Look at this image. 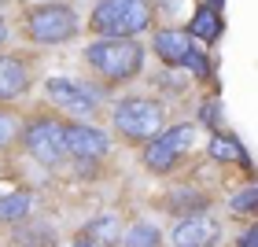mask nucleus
I'll return each mask as SVG.
<instances>
[{"mask_svg":"<svg viewBox=\"0 0 258 247\" xmlns=\"http://www.w3.org/2000/svg\"><path fill=\"white\" fill-rule=\"evenodd\" d=\"M210 155H214V159H221V162H229V159H240L243 166H251L247 151H243V148H240L232 137H221V133H218L214 140H210Z\"/></svg>","mask_w":258,"mask_h":247,"instance_id":"15","label":"nucleus"},{"mask_svg":"<svg viewBox=\"0 0 258 247\" xmlns=\"http://www.w3.org/2000/svg\"><path fill=\"white\" fill-rule=\"evenodd\" d=\"M11 137H15V118H11L8 111H0V148H4Z\"/></svg>","mask_w":258,"mask_h":247,"instance_id":"19","label":"nucleus"},{"mask_svg":"<svg viewBox=\"0 0 258 247\" xmlns=\"http://www.w3.org/2000/svg\"><path fill=\"white\" fill-rule=\"evenodd\" d=\"M125 247H159V229L151 221H137L125 232Z\"/></svg>","mask_w":258,"mask_h":247,"instance_id":"16","label":"nucleus"},{"mask_svg":"<svg viewBox=\"0 0 258 247\" xmlns=\"http://www.w3.org/2000/svg\"><path fill=\"white\" fill-rule=\"evenodd\" d=\"M74 30H78V19H74V11H70L67 4H44V8H37L26 19V33L37 44L70 41V37H74Z\"/></svg>","mask_w":258,"mask_h":247,"instance_id":"4","label":"nucleus"},{"mask_svg":"<svg viewBox=\"0 0 258 247\" xmlns=\"http://www.w3.org/2000/svg\"><path fill=\"white\" fill-rule=\"evenodd\" d=\"M114 240H118V218H111V214H103L96 218L92 225L85 229V243H103V247H114Z\"/></svg>","mask_w":258,"mask_h":247,"instance_id":"13","label":"nucleus"},{"mask_svg":"<svg viewBox=\"0 0 258 247\" xmlns=\"http://www.w3.org/2000/svg\"><path fill=\"white\" fill-rule=\"evenodd\" d=\"M63 140H67V155H74V159H103L107 148H111V140L103 137V129L85 126V122L63 126Z\"/></svg>","mask_w":258,"mask_h":247,"instance_id":"7","label":"nucleus"},{"mask_svg":"<svg viewBox=\"0 0 258 247\" xmlns=\"http://www.w3.org/2000/svg\"><path fill=\"white\" fill-rule=\"evenodd\" d=\"M199 114H203V118H207V122H214V118H218V103H207V107H203V111H199Z\"/></svg>","mask_w":258,"mask_h":247,"instance_id":"22","label":"nucleus"},{"mask_svg":"<svg viewBox=\"0 0 258 247\" xmlns=\"http://www.w3.org/2000/svg\"><path fill=\"white\" fill-rule=\"evenodd\" d=\"M229 203H232V210H243V214H251L254 203H258V188H251V184H247V188H240V192L232 196Z\"/></svg>","mask_w":258,"mask_h":247,"instance_id":"17","label":"nucleus"},{"mask_svg":"<svg viewBox=\"0 0 258 247\" xmlns=\"http://www.w3.org/2000/svg\"><path fill=\"white\" fill-rule=\"evenodd\" d=\"M26 67H22V59H15V55H8V59H0V100H11L19 96L22 89H26Z\"/></svg>","mask_w":258,"mask_h":247,"instance_id":"11","label":"nucleus"},{"mask_svg":"<svg viewBox=\"0 0 258 247\" xmlns=\"http://www.w3.org/2000/svg\"><path fill=\"white\" fill-rule=\"evenodd\" d=\"M207 4H210V11H218V8H221V0H207Z\"/></svg>","mask_w":258,"mask_h":247,"instance_id":"24","label":"nucleus"},{"mask_svg":"<svg viewBox=\"0 0 258 247\" xmlns=\"http://www.w3.org/2000/svg\"><path fill=\"white\" fill-rule=\"evenodd\" d=\"M26 148H30V155L37 159V162H44V166L63 162V155H67L63 126H59V122H48V118L33 122V126L26 129Z\"/></svg>","mask_w":258,"mask_h":247,"instance_id":"5","label":"nucleus"},{"mask_svg":"<svg viewBox=\"0 0 258 247\" xmlns=\"http://www.w3.org/2000/svg\"><path fill=\"white\" fill-rule=\"evenodd\" d=\"M192 137H196L192 126H173V129H166V133H159V137L148 144L144 162H148L151 170H170L173 162H177V155L192 144Z\"/></svg>","mask_w":258,"mask_h":247,"instance_id":"6","label":"nucleus"},{"mask_svg":"<svg viewBox=\"0 0 258 247\" xmlns=\"http://www.w3.org/2000/svg\"><path fill=\"white\" fill-rule=\"evenodd\" d=\"M92 22L107 37H133L151 22V0H100Z\"/></svg>","mask_w":258,"mask_h":247,"instance_id":"1","label":"nucleus"},{"mask_svg":"<svg viewBox=\"0 0 258 247\" xmlns=\"http://www.w3.org/2000/svg\"><path fill=\"white\" fill-rule=\"evenodd\" d=\"M173 207H199V210H203V207H207V199H203V196H196V192H181V196H173Z\"/></svg>","mask_w":258,"mask_h":247,"instance_id":"20","label":"nucleus"},{"mask_svg":"<svg viewBox=\"0 0 258 247\" xmlns=\"http://www.w3.org/2000/svg\"><path fill=\"white\" fill-rule=\"evenodd\" d=\"M218 240V221H210L203 214L184 218L177 229H173V247H210Z\"/></svg>","mask_w":258,"mask_h":247,"instance_id":"9","label":"nucleus"},{"mask_svg":"<svg viewBox=\"0 0 258 247\" xmlns=\"http://www.w3.org/2000/svg\"><path fill=\"white\" fill-rule=\"evenodd\" d=\"M74 247H92V243H85V240H81V243H74Z\"/></svg>","mask_w":258,"mask_h":247,"instance_id":"25","label":"nucleus"},{"mask_svg":"<svg viewBox=\"0 0 258 247\" xmlns=\"http://www.w3.org/2000/svg\"><path fill=\"white\" fill-rule=\"evenodd\" d=\"M114 126H118L125 137H133V140L159 137L162 133V107L155 100L129 96V100L118 103V111H114Z\"/></svg>","mask_w":258,"mask_h":247,"instance_id":"3","label":"nucleus"},{"mask_svg":"<svg viewBox=\"0 0 258 247\" xmlns=\"http://www.w3.org/2000/svg\"><path fill=\"white\" fill-rule=\"evenodd\" d=\"M181 67H188L192 74H199V78H203V74H207V55H199V52L192 48V52H188V55L181 59Z\"/></svg>","mask_w":258,"mask_h":247,"instance_id":"18","label":"nucleus"},{"mask_svg":"<svg viewBox=\"0 0 258 247\" xmlns=\"http://www.w3.org/2000/svg\"><path fill=\"white\" fill-rule=\"evenodd\" d=\"M8 41V26H4V19H0V44Z\"/></svg>","mask_w":258,"mask_h":247,"instance_id":"23","label":"nucleus"},{"mask_svg":"<svg viewBox=\"0 0 258 247\" xmlns=\"http://www.w3.org/2000/svg\"><path fill=\"white\" fill-rule=\"evenodd\" d=\"M254 243H258V232L247 229V232H243V240H240V247H254Z\"/></svg>","mask_w":258,"mask_h":247,"instance_id":"21","label":"nucleus"},{"mask_svg":"<svg viewBox=\"0 0 258 247\" xmlns=\"http://www.w3.org/2000/svg\"><path fill=\"white\" fill-rule=\"evenodd\" d=\"M33 199L30 192H11V196H0V221H22L30 214Z\"/></svg>","mask_w":258,"mask_h":247,"instance_id":"14","label":"nucleus"},{"mask_svg":"<svg viewBox=\"0 0 258 247\" xmlns=\"http://www.w3.org/2000/svg\"><path fill=\"white\" fill-rule=\"evenodd\" d=\"M85 55H89V63L96 67L103 78H111V81L133 78L137 70H140V63H144V52H140V44H137V41H125V37L96 41Z\"/></svg>","mask_w":258,"mask_h":247,"instance_id":"2","label":"nucleus"},{"mask_svg":"<svg viewBox=\"0 0 258 247\" xmlns=\"http://www.w3.org/2000/svg\"><path fill=\"white\" fill-rule=\"evenodd\" d=\"M48 96L59 103V107L74 111V114H92V107H96V89L81 85V81H70V78H52L48 85Z\"/></svg>","mask_w":258,"mask_h":247,"instance_id":"8","label":"nucleus"},{"mask_svg":"<svg viewBox=\"0 0 258 247\" xmlns=\"http://www.w3.org/2000/svg\"><path fill=\"white\" fill-rule=\"evenodd\" d=\"M155 52H159L166 63L181 67V59L192 52V37H188V33H177V30H162L159 37H155Z\"/></svg>","mask_w":258,"mask_h":247,"instance_id":"10","label":"nucleus"},{"mask_svg":"<svg viewBox=\"0 0 258 247\" xmlns=\"http://www.w3.org/2000/svg\"><path fill=\"white\" fill-rule=\"evenodd\" d=\"M218 33H221L218 11L203 8V11H196V15H192V22H188V37H196V41H218Z\"/></svg>","mask_w":258,"mask_h":247,"instance_id":"12","label":"nucleus"}]
</instances>
